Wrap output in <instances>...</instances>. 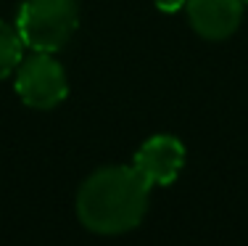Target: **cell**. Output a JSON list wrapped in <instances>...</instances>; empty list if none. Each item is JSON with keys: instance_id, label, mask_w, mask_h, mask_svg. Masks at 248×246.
<instances>
[{"instance_id": "5b68a950", "label": "cell", "mask_w": 248, "mask_h": 246, "mask_svg": "<svg viewBox=\"0 0 248 246\" xmlns=\"http://www.w3.org/2000/svg\"><path fill=\"white\" fill-rule=\"evenodd\" d=\"M243 0H185L187 24L201 40L222 43L238 32L243 21Z\"/></svg>"}, {"instance_id": "ba28073f", "label": "cell", "mask_w": 248, "mask_h": 246, "mask_svg": "<svg viewBox=\"0 0 248 246\" xmlns=\"http://www.w3.org/2000/svg\"><path fill=\"white\" fill-rule=\"evenodd\" d=\"M243 3H246V5H248V0H243Z\"/></svg>"}, {"instance_id": "3957f363", "label": "cell", "mask_w": 248, "mask_h": 246, "mask_svg": "<svg viewBox=\"0 0 248 246\" xmlns=\"http://www.w3.org/2000/svg\"><path fill=\"white\" fill-rule=\"evenodd\" d=\"M14 90L27 109L50 111L69 96V77L56 53L32 50L19 61L14 72Z\"/></svg>"}, {"instance_id": "277c9868", "label": "cell", "mask_w": 248, "mask_h": 246, "mask_svg": "<svg viewBox=\"0 0 248 246\" xmlns=\"http://www.w3.org/2000/svg\"><path fill=\"white\" fill-rule=\"evenodd\" d=\"M187 151L172 132H156L148 140H143L138 151L132 156V167L143 175V180L151 188H167L172 185L185 169Z\"/></svg>"}, {"instance_id": "6da1fadb", "label": "cell", "mask_w": 248, "mask_h": 246, "mask_svg": "<svg viewBox=\"0 0 248 246\" xmlns=\"http://www.w3.org/2000/svg\"><path fill=\"white\" fill-rule=\"evenodd\" d=\"M151 185L129 164H108L82 180L74 198L77 220L95 236H124L148 214Z\"/></svg>"}, {"instance_id": "52a82bcc", "label": "cell", "mask_w": 248, "mask_h": 246, "mask_svg": "<svg viewBox=\"0 0 248 246\" xmlns=\"http://www.w3.org/2000/svg\"><path fill=\"white\" fill-rule=\"evenodd\" d=\"M156 8L161 14H177V11H185V0H153Z\"/></svg>"}, {"instance_id": "7a4b0ae2", "label": "cell", "mask_w": 248, "mask_h": 246, "mask_svg": "<svg viewBox=\"0 0 248 246\" xmlns=\"http://www.w3.org/2000/svg\"><path fill=\"white\" fill-rule=\"evenodd\" d=\"M79 27L77 0H24L16 14L19 37L29 50L58 53Z\"/></svg>"}, {"instance_id": "8992f818", "label": "cell", "mask_w": 248, "mask_h": 246, "mask_svg": "<svg viewBox=\"0 0 248 246\" xmlns=\"http://www.w3.org/2000/svg\"><path fill=\"white\" fill-rule=\"evenodd\" d=\"M21 58H24V43L19 37V29L16 24L0 19V80L14 77Z\"/></svg>"}]
</instances>
